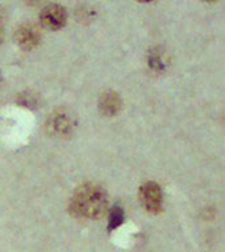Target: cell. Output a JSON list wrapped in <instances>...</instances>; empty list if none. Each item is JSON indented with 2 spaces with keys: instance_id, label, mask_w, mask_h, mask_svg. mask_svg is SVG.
I'll return each mask as SVG.
<instances>
[{
  "instance_id": "cell-1",
  "label": "cell",
  "mask_w": 225,
  "mask_h": 252,
  "mask_svg": "<svg viewBox=\"0 0 225 252\" xmlns=\"http://www.w3.org/2000/svg\"><path fill=\"white\" fill-rule=\"evenodd\" d=\"M106 209V192L95 184H84L76 189L70 202L71 213L79 218H99Z\"/></svg>"
},
{
  "instance_id": "cell-2",
  "label": "cell",
  "mask_w": 225,
  "mask_h": 252,
  "mask_svg": "<svg viewBox=\"0 0 225 252\" xmlns=\"http://www.w3.org/2000/svg\"><path fill=\"white\" fill-rule=\"evenodd\" d=\"M47 131L54 137H67L75 127L74 116L67 110H57L46 122Z\"/></svg>"
},
{
  "instance_id": "cell-3",
  "label": "cell",
  "mask_w": 225,
  "mask_h": 252,
  "mask_svg": "<svg viewBox=\"0 0 225 252\" xmlns=\"http://www.w3.org/2000/svg\"><path fill=\"white\" fill-rule=\"evenodd\" d=\"M39 21L42 24V27L49 31H59L66 25V9L59 4H47L39 13Z\"/></svg>"
},
{
  "instance_id": "cell-4",
  "label": "cell",
  "mask_w": 225,
  "mask_h": 252,
  "mask_svg": "<svg viewBox=\"0 0 225 252\" xmlns=\"http://www.w3.org/2000/svg\"><path fill=\"white\" fill-rule=\"evenodd\" d=\"M140 200L146 212L157 214L162 209V190L159 185L153 181H148L140 188Z\"/></svg>"
},
{
  "instance_id": "cell-5",
  "label": "cell",
  "mask_w": 225,
  "mask_h": 252,
  "mask_svg": "<svg viewBox=\"0 0 225 252\" xmlns=\"http://www.w3.org/2000/svg\"><path fill=\"white\" fill-rule=\"evenodd\" d=\"M16 42L23 50L29 51L33 50L35 47L39 43L41 35L39 32L37 31V28H35L31 24H24L17 28V31L15 33Z\"/></svg>"
},
{
  "instance_id": "cell-6",
  "label": "cell",
  "mask_w": 225,
  "mask_h": 252,
  "mask_svg": "<svg viewBox=\"0 0 225 252\" xmlns=\"http://www.w3.org/2000/svg\"><path fill=\"white\" fill-rule=\"evenodd\" d=\"M99 108L103 114L113 116L121 109V97L113 91L104 92L99 98Z\"/></svg>"
},
{
  "instance_id": "cell-7",
  "label": "cell",
  "mask_w": 225,
  "mask_h": 252,
  "mask_svg": "<svg viewBox=\"0 0 225 252\" xmlns=\"http://www.w3.org/2000/svg\"><path fill=\"white\" fill-rule=\"evenodd\" d=\"M124 222V210L121 206L114 205L110 210V220H108V230H114Z\"/></svg>"
},
{
  "instance_id": "cell-8",
  "label": "cell",
  "mask_w": 225,
  "mask_h": 252,
  "mask_svg": "<svg viewBox=\"0 0 225 252\" xmlns=\"http://www.w3.org/2000/svg\"><path fill=\"white\" fill-rule=\"evenodd\" d=\"M149 63H150V66L153 67L154 70H157V71L163 70V66H165L163 59H162L161 53H158V51H155V50H153V53H150Z\"/></svg>"
},
{
  "instance_id": "cell-9",
  "label": "cell",
  "mask_w": 225,
  "mask_h": 252,
  "mask_svg": "<svg viewBox=\"0 0 225 252\" xmlns=\"http://www.w3.org/2000/svg\"><path fill=\"white\" fill-rule=\"evenodd\" d=\"M28 5H38L39 3H42L43 0H24Z\"/></svg>"
},
{
  "instance_id": "cell-10",
  "label": "cell",
  "mask_w": 225,
  "mask_h": 252,
  "mask_svg": "<svg viewBox=\"0 0 225 252\" xmlns=\"http://www.w3.org/2000/svg\"><path fill=\"white\" fill-rule=\"evenodd\" d=\"M1 41H3V29L0 27V43H1Z\"/></svg>"
},
{
  "instance_id": "cell-11",
  "label": "cell",
  "mask_w": 225,
  "mask_h": 252,
  "mask_svg": "<svg viewBox=\"0 0 225 252\" xmlns=\"http://www.w3.org/2000/svg\"><path fill=\"white\" fill-rule=\"evenodd\" d=\"M140 3H150V1H153V0H137Z\"/></svg>"
},
{
  "instance_id": "cell-12",
  "label": "cell",
  "mask_w": 225,
  "mask_h": 252,
  "mask_svg": "<svg viewBox=\"0 0 225 252\" xmlns=\"http://www.w3.org/2000/svg\"><path fill=\"white\" fill-rule=\"evenodd\" d=\"M203 1H207V3H213V1H216V0H203Z\"/></svg>"
}]
</instances>
